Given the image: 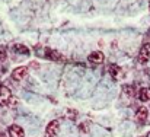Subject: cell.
Wrapping results in <instances>:
<instances>
[{
  "instance_id": "cell-1",
  "label": "cell",
  "mask_w": 150,
  "mask_h": 137,
  "mask_svg": "<svg viewBox=\"0 0 150 137\" xmlns=\"http://www.w3.org/2000/svg\"><path fill=\"white\" fill-rule=\"evenodd\" d=\"M150 60V44H144V45L140 48V53H139V61L140 63H147Z\"/></svg>"
},
{
  "instance_id": "cell-2",
  "label": "cell",
  "mask_w": 150,
  "mask_h": 137,
  "mask_svg": "<svg viewBox=\"0 0 150 137\" xmlns=\"http://www.w3.org/2000/svg\"><path fill=\"white\" fill-rule=\"evenodd\" d=\"M26 75H28V69L26 67H18V69H15L12 72V77L15 80H22V79L26 77Z\"/></svg>"
},
{
  "instance_id": "cell-3",
  "label": "cell",
  "mask_w": 150,
  "mask_h": 137,
  "mask_svg": "<svg viewBox=\"0 0 150 137\" xmlns=\"http://www.w3.org/2000/svg\"><path fill=\"white\" fill-rule=\"evenodd\" d=\"M12 96H10V92L7 91V88L4 86H0V104H12Z\"/></svg>"
},
{
  "instance_id": "cell-4",
  "label": "cell",
  "mask_w": 150,
  "mask_h": 137,
  "mask_svg": "<svg viewBox=\"0 0 150 137\" xmlns=\"http://www.w3.org/2000/svg\"><path fill=\"white\" fill-rule=\"evenodd\" d=\"M147 117H149V111H147V108L140 106V108L137 109V112H136V118H137V121L143 124V123L147 121Z\"/></svg>"
},
{
  "instance_id": "cell-5",
  "label": "cell",
  "mask_w": 150,
  "mask_h": 137,
  "mask_svg": "<svg viewBox=\"0 0 150 137\" xmlns=\"http://www.w3.org/2000/svg\"><path fill=\"white\" fill-rule=\"evenodd\" d=\"M13 51L16 54H21V55H29L31 54V50L26 45H23V44H15L13 45Z\"/></svg>"
},
{
  "instance_id": "cell-6",
  "label": "cell",
  "mask_w": 150,
  "mask_h": 137,
  "mask_svg": "<svg viewBox=\"0 0 150 137\" xmlns=\"http://www.w3.org/2000/svg\"><path fill=\"white\" fill-rule=\"evenodd\" d=\"M88 60H89L91 63H102V61H103V54H102L100 51H93V53L89 54Z\"/></svg>"
},
{
  "instance_id": "cell-7",
  "label": "cell",
  "mask_w": 150,
  "mask_h": 137,
  "mask_svg": "<svg viewBox=\"0 0 150 137\" xmlns=\"http://www.w3.org/2000/svg\"><path fill=\"white\" fill-rule=\"evenodd\" d=\"M57 130H58V121H51L50 124L47 126V134H48V137H55Z\"/></svg>"
},
{
  "instance_id": "cell-8",
  "label": "cell",
  "mask_w": 150,
  "mask_h": 137,
  "mask_svg": "<svg viewBox=\"0 0 150 137\" xmlns=\"http://www.w3.org/2000/svg\"><path fill=\"white\" fill-rule=\"evenodd\" d=\"M9 136L10 137H23V130L19 126H12L9 127Z\"/></svg>"
},
{
  "instance_id": "cell-9",
  "label": "cell",
  "mask_w": 150,
  "mask_h": 137,
  "mask_svg": "<svg viewBox=\"0 0 150 137\" xmlns=\"http://www.w3.org/2000/svg\"><path fill=\"white\" fill-rule=\"evenodd\" d=\"M139 98H140V101H143V102L150 101V89L149 88H143V89H140V92H139Z\"/></svg>"
},
{
  "instance_id": "cell-10",
  "label": "cell",
  "mask_w": 150,
  "mask_h": 137,
  "mask_svg": "<svg viewBox=\"0 0 150 137\" xmlns=\"http://www.w3.org/2000/svg\"><path fill=\"white\" fill-rule=\"evenodd\" d=\"M45 55L48 57V58H51V60H61V55L57 53V51H54V50H45Z\"/></svg>"
},
{
  "instance_id": "cell-11",
  "label": "cell",
  "mask_w": 150,
  "mask_h": 137,
  "mask_svg": "<svg viewBox=\"0 0 150 137\" xmlns=\"http://www.w3.org/2000/svg\"><path fill=\"white\" fill-rule=\"evenodd\" d=\"M109 72H111L112 77H117V76H118V73H120V69H118L117 66H114V64H112V66L109 67Z\"/></svg>"
},
{
  "instance_id": "cell-12",
  "label": "cell",
  "mask_w": 150,
  "mask_h": 137,
  "mask_svg": "<svg viewBox=\"0 0 150 137\" xmlns=\"http://www.w3.org/2000/svg\"><path fill=\"white\" fill-rule=\"evenodd\" d=\"M4 58H6V51L0 50V60H4Z\"/></svg>"
},
{
  "instance_id": "cell-13",
  "label": "cell",
  "mask_w": 150,
  "mask_h": 137,
  "mask_svg": "<svg viewBox=\"0 0 150 137\" xmlns=\"http://www.w3.org/2000/svg\"><path fill=\"white\" fill-rule=\"evenodd\" d=\"M125 92L130 93V95H133V88L131 86H125Z\"/></svg>"
},
{
  "instance_id": "cell-14",
  "label": "cell",
  "mask_w": 150,
  "mask_h": 137,
  "mask_svg": "<svg viewBox=\"0 0 150 137\" xmlns=\"http://www.w3.org/2000/svg\"><path fill=\"white\" fill-rule=\"evenodd\" d=\"M149 136H150V134H149Z\"/></svg>"
}]
</instances>
